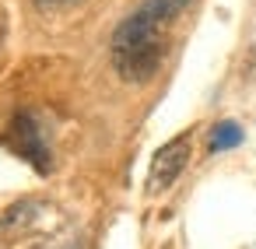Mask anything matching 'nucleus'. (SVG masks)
<instances>
[{"label": "nucleus", "mask_w": 256, "mask_h": 249, "mask_svg": "<svg viewBox=\"0 0 256 249\" xmlns=\"http://www.w3.org/2000/svg\"><path fill=\"white\" fill-rule=\"evenodd\" d=\"M109 56H112V70L120 74V81L148 84L158 74L162 56H165V25L137 8L116 25L109 39Z\"/></svg>", "instance_id": "f257e3e1"}, {"label": "nucleus", "mask_w": 256, "mask_h": 249, "mask_svg": "<svg viewBox=\"0 0 256 249\" xmlns=\"http://www.w3.org/2000/svg\"><path fill=\"white\" fill-rule=\"evenodd\" d=\"M186 8H190V0H144V4H140V11L151 14L154 22H162L165 28H168Z\"/></svg>", "instance_id": "20e7f679"}, {"label": "nucleus", "mask_w": 256, "mask_h": 249, "mask_svg": "<svg viewBox=\"0 0 256 249\" xmlns=\"http://www.w3.org/2000/svg\"><path fill=\"white\" fill-rule=\"evenodd\" d=\"M8 144L25 158V162H32L36 165V172H50V144H46V130H42V123H39V116L36 112H18L14 120H11V130H8Z\"/></svg>", "instance_id": "f03ea898"}, {"label": "nucleus", "mask_w": 256, "mask_h": 249, "mask_svg": "<svg viewBox=\"0 0 256 249\" xmlns=\"http://www.w3.org/2000/svg\"><path fill=\"white\" fill-rule=\"evenodd\" d=\"M39 8H60V4H70V0H36Z\"/></svg>", "instance_id": "423d86ee"}, {"label": "nucleus", "mask_w": 256, "mask_h": 249, "mask_svg": "<svg viewBox=\"0 0 256 249\" xmlns=\"http://www.w3.org/2000/svg\"><path fill=\"white\" fill-rule=\"evenodd\" d=\"M186 162H190V134H182V137H172L168 144H162V148L154 151V158H151L148 190H151V193H162V190H168V186L179 179V172L186 168Z\"/></svg>", "instance_id": "7ed1b4c3"}, {"label": "nucleus", "mask_w": 256, "mask_h": 249, "mask_svg": "<svg viewBox=\"0 0 256 249\" xmlns=\"http://www.w3.org/2000/svg\"><path fill=\"white\" fill-rule=\"evenodd\" d=\"M238 144H242V126H238V123L224 120V123H218V126L210 130V154L228 151V148H238Z\"/></svg>", "instance_id": "39448f33"}]
</instances>
